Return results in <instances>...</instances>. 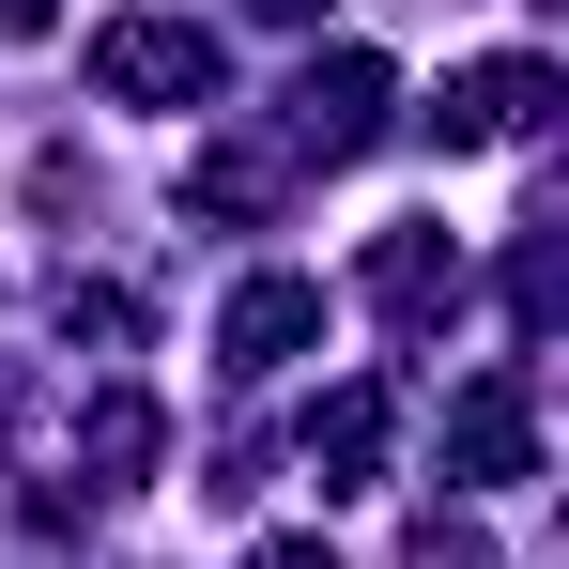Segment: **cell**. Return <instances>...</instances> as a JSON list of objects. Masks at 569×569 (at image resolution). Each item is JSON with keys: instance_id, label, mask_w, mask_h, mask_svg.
I'll list each match as a JSON object with an SVG mask.
<instances>
[{"instance_id": "ba28073f", "label": "cell", "mask_w": 569, "mask_h": 569, "mask_svg": "<svg viewBox=\"0 0 569 569\" xmlns=\"http://www.w3.org/2000/svg\"><path fill=\"white\" fill-rule=\"evenodd\" d=\"M308 477H323V492H370L385 477V385H339V400L308 416Z\"/></svg>"}, {"instance_id": "7a4b0ae2", "label": "cell", "mask_w": 569, "mask_h": 569, "mask_svg": "<svg viewBox=\"0 0 569 569\" xmlns=\"http://www.w3.org/2000/svg\"><path fill=\"white\" fill-rule=\"evenodd\" d=\"M385 108H400L385 47H323V62L292 78V123H278V154H292V170H339V154H370V139H385Z\"/></svg>"}, {"instance_id": "30bf717a", "label": "cell", "mask_w": 569, "mask_h": 569, "mask_svg": "<svg viewBox=\"0 0 569 569\" xmlns=\"http://www.w3.org/2000/svg\"><path fill=\"white\" fill-rule=\"evenodd\" d=\"M62 339L123 355V339H139V292H108V278H62Z\"/></svg>"}, {"instance_id": "7c38bea8", "label": "cell", "mask_w": 569, "mask_h": 569, "mask_svg": "<svg viewBox=\"0 0 569 569\" xmlns=\"http://www.w3.org/2000/svg\"><path fill=\"white\" fill-rule=\"evenodd\" d=\"M247 569H339V555H323V539H262Z\"/></svg>"}, {"instance_id": "277c9868", "label": "cell", "mask_w": 569, "mask_h": 569, "mask_svg": "<svg viewBox=\"0 0 569 569\" xmlns=\"http://www.w3.org/2000/svg\"><path fill=\"white\" fill-rule=\"evenodd\" d=\"M292 355H323V278H247L231 308H216V370L231 385L292 370Z\"/></svg>"}, {"instance_id": "4fadbf2b", "label": "cell", "mask_w": 569, "mask_h": 569, "mask_svg": "<svg viewBox=\"0 0 569 569\" xmlns=\"http://www.w3.org/2000/svg\"><path fill=\"white\" fill-rule=\"evenodd\" d=\"M0 31H62V0H0Z\"/></svg>"}, {"instance_id": "3957f363", "label": "cell", "mask_w": 569, "mask_h": 569, "mask_svg": "<svg viewBox=\"0 0 569 569\" xmlns=\"http://www.w3.org/2000/svg\"><path fill=\"white\" fill-rule=\"evenodd\" d=\"M447 477H462V492H523V477H539V400H523V370H477L462 400H447Z\"/></svg>"}, {"instance_id": "9a60e30c", "label": "cell", "mask_w": 569, "mask_h": 569, "mask_svg": "<svg viewBox=\"0 0 569 569\" xmlns=\"http://www.w3.org/2000/svg\"><path fill=\"white\" fill-rule=\"evenodd\" d=\"M0 431H16V385H0Z\"/></svg>"}, {"instance_id": "5b68a950", "label": "cell", "mask_w": 569, "mask_h": 569, "mask_svg": "<svg viewBox=\"0 0 569 569\" xmlns=\"http://www.w3.org/2000/svg\"><path fill=\"white\" fill-rule=\"evenodd\" d=\"M539 108H555V62L508 47V62H462V78L431 93V139H447V154H492V139H523Z\"/></svg>"}, {"instance_id": "52a82bcc", "label": "cell", "mask_w": 569, "mask_h": 569, "mask_svg": "<svg viewBox=\"0 0 569 569\" xmlns=\"http://www.w3.org/2000/svg\"><path fill=\"white\" fill-rule=\"evenodd\" d=\"M370 308L385 323H447V308H462V247H447L431 216H400V231L370 247Z\"/></svg>"}, {"instance_id": "5bb4252c", "label": "cell", "mask_w": 569, "mask_h": 569, "mask_svg": "<svg viewBox=\"0 0 569 569\" xmlns=\"http://www.w3.org/2000/svg\"><path fill=\"white\" fill-rule=\"evenodd\" d=\"M247 16H262V31H308V0H247Z\"/></svg>"}, {"instance_id": "6da1fadb", "label": "cell", "mask_w": 569, "mask_h": 569, "mask_svg": "<svg viewBox=\"0 0 569 569\" xmlns=\"http://www.w3.org/2000/svg\"><path fill=\"white\" fill-rule=\"evenodd\" d=\"M93 78H108L123 108H216L231 47H216L200 16H108V31H93Z\"/></svg>"}, {"instance_id": "9c48e42d", "label": "cell", "mask_w": 569, "mask_h": 569, "mask_svg": "<svg viewBox=\"0 0 569 569\" xmlns=\"http://www.w3.org/2000/svg\"><path fill=\"white\" fill-rule=\"evenodd\" d=\"M154 447H170V416H154L139 385H108L93 416H78V462H93V492H123V477H154Z\"/></svg>"}, {"instance_id": "8fae6325", "label": "cell", "mask_w": 569, "mask_h": 569, "mask_svg": "<svg viewBox=\"0 0 569 569\" xmlns=\"http://www.w3.org/2000/svg\"><path fill=\"white\" fill-rule=\"evenodd\" d=\"M400 569H492V539H462V523H431V539H416Z\"/></svg>"}, {"instance_id": "8992f818", "label": "cell", "mask_w": 569, "mask_h": 569, "mask_svg": "<svg viewBox=\"0 0 569 569\" xmlns=\"http://www.w3.org/2000/svg\"><path fill=\"white\" fill-rule=\"evenodd\" d=\"M278 200H292L278 139H200V154H186V216H216V231H262Z\"/></svg>"}]
</instances>
